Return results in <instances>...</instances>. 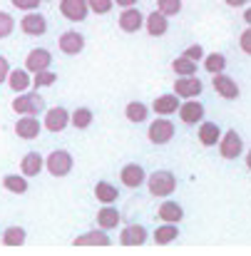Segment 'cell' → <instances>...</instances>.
<instances>
[{"instance_id": "28", "label": "cell", "mask_w": 251, "mask_h": 256, "mask_svg": "<svg viewBox=\"0 0 251 256\" xmlns=\"http://www.w3.org/2000/svg\"><path fill=\"white\" fill-rule=\"evenodd\" d=\"M2 186H5L8 192H12V194H25V192L30 189L25 174H22V176H18V174H5V176H2Z\"/></svg>"}, {"instance_id": "22", "label": "cell", "mask_w": 251, "mask_h": 256, "mask_svg": "<svg viewBox=\"0 0 251 256\" xmlns=\"http://www.w3.org/2000/svg\"><path fill=\"white\" fill-rule=\"evenodd\" d=\"M157 216H160L162 222H169V224H179V222L184 219V209H182V204H176V202H162Z\"/></svg>"}, {"instance_id": "30", "label": "cell", "mask_w": 251, "mask_h": 256, "mask_svg": "<svg viewBox=\"0 0 251 256\" xmlns=\"http://www.w3.org/2000/svg\"><path fill=\"white\" fill-rule=\"evenodd\" d=\"M179 236V229H176V224H169V222H164L160 229H154V242L157 244H172L174 239Z\"/></svg>"}, {"instance_id": "13", "label": "cell", "mask_w": 251, "mask_h": 256, "mask_svg": "<svg viewBox=\"0 0 251 256\" xmlns=\"http://www.w3.org/2000/svg\"><path fill=\"white\" fill-rule=\"evenodd\" d=\"M58 45H60V50L65 55H80L84 50V35L82 32H75V30H68V32L60 35Z\"/></svg>"}, {"instance_id": "2", "label": "cell", "mask_w": 251, "mask_h": 256, "mask_svg": "<svg viewBox=\"0 0 251 256\" xmlns=\"http://www.w3.org/2000/svg\"><path fill=\"white\" fill-rule=\"evenodd\" d=\"M147 184H150V194L152 196H169L176 189V179L167 170H160L154 172L152 176H147Z\"/></svg>"}, {"instance_id": "33", "label": "cell", "mask_w": 251, "mask_h": 256, "mask_svg": "<svg viewBox=\"0 0 251 256\" xmlns=\"http://www.w3.org/2000/svg\"><path fill=\"white\" fill-rule=\"evenodd\" d=\"M172 70H174L176 75H196V62H194L192 58L182 55V58H176V60L172 62Z\"/></svg>"}, {"instance_id": "16", "label": "cell", "mask_w": 251, "mask_h": 256, "mask_svg": "<svg viewBox=\"0 0 251 256\" xmlns=\"http://www.w3.org/2000/svg\"><path fill=\"white\" fill-rule=\"evenodd\" d=\"M176 112H179L182 122H186V124H196V122H202V117H204V104L196 102V100L192 97V100H186L184 104H179Z\"/></svg>"}, {"instance_id": "12", "label": "cell", "mask_w": 251, "mask_h": 256, "mask_svg": "<svg viewBox=\"0 0 251 256\" xmlns=\"http://www.w3.org/2000/svg\"><path fill=\"white\" fill-rule=\"evenodd\" d=\"M147 239H150V234H147V229L142 224H130L120 234L122 246H142V244H147Z\"/></svg>"}, {"instance_id": "31", "label": "cell", "mask_w": 251, "mask_h": 256, "mask_svg": "<svg viewBox=\"0 0 251 256\" xmlns=\"http://www.w3.org/2000/svg\"><path fill=\"white\" fill-rule=\"evenodd\" d=\"M25 229L22 226H8L5 232H2V244L5 246H22L25 244Z\"/></svg>"}, {"instance_id": "36", "label": "cell", "mask_w": 251, "mask_h": 256, "mask_svg": "<svg viewBox=\"0 0 251 256\" xmlns=\"http://www.w3.org/2000/svg\"><path fill=\"white\" fill-rule=\"evenodd\" d=\"M157 10L164 12V15H176L182 10V0H157Z\"/></svg>"}, {"instance_id": "44", "label": "cell", "mask_w": 251, "mask_h": 256, "mask_svg": "<svg viewBox=\"0 0 251 256\" xmlns=\"http://www.w3.org/2000/svg\"><path fill=\"white\" fill-rule=\"evenodd\" d=\"M244 20H246V25H251V8H246V12H244Z\"/></svg>"}, {"instance_id": "27", "label": "cell", "mask_w": 251, "mask_h": 256, "mask_svg": "<svg viewBox=\"0 0 251 256\" xmlns=\"http://www.w3.org/2000/svg\"><path fill=\"white\" fill-rule=\"evenodd\" d=\"M147 114H150V107H147L144 102H130V104L124 107V117H127L130 122H134V124L144 122Z\"/></svg>"}, {"instance_id": "41", "label": "cell", "mask_w": 251, "mask_h": 256, "mask_svg": "<svg viewBox=\"0 0 251 256\" xmlns=\"http://www.w3.org/2000/svg\"><path fill=\"white\" fill-rule=\"evenodd\" d=\"M8 75H10V65H8V60L0 55V85L8 82Z\"/></svg>"}, {"instance_id": "15", "label": "cell", "mask_w": 251, "mask_h": 256, "mask_svg": "<svg viewBox=\"0 0 251 256\" xmlns=\"http://www.w3.org/2000/svg\"><path fill=\"white\" fill-rule=\"evenodd\" d=\"M120 176H122V184L124 186H130V189H140L142 184H144V179H147V174L142 170V164H124L122 172H120Z\"/></svg>"}, {"instance_id": "6", "label": "cell", "mask_w": 251, "mask_h": 256, "mask_svg": "<svg viewBox=\"0 0 251 256\" xmlns=\"http://www.w3.org/2000/svg\"><path fill=\"white\" fill-rule=\"evenodd\" d=\"M50 65H52V55H50V50H45V48H35V50H30L28 58H25V70H28L30 75H35V72H40V70H50Z\"/></svg>"}, {"instance_id": "11", "label": "cell", "mask_w": 251, "mask_h": 256, "mask_svg": "<svg viewBox=\"0 0 251 256\" xmlns=\"http://www.w3.org/2000/svg\"><path fill=\"white\" fill-rule=\"evenodd\" d=\"M60 12L65 15V20L82 22L90 12V5H87V0H60Z\"/></svg>"}, {"instance_id": "35", "label": "cell", "mask_w": 251, "mask_h": 256, "mask_svg": "<svg viewBox=\"0 0 251 256\" xmlns=\"http://www.w3.org/2000/svg\"><path fill=\"white\" fill-rule=\"evenodd\" d=\"M12 30H15V20H12V15L5 12V10H0V40H2V38H10Z\"/></svg>"}, {"instance_id": "19", "label": "cell", "mask_w": 251, "mask_h": 256, "mask_svg": "<svg viewBox=\"0 0 251 256\" xmlns=\"http://www.w3.org/2000/svg\"><path fill=\"white\" fill-rule=\"evenodd\" d=\"M120 222H122V214H120L112 204H104V206L97 212V224H100V229H104V232L117 229Z\"/></svg>"}, {"instance_id": "18", "label": "cell", "mask_w": 251, "mask_h": 256, "mask_svg": "<svg viewBox=\"0 0 251 256\" xmlns=\"http://www.w3.org/2000/svg\"><path fill=\"white\" fill-rule=\"evenodd\" d=\"M144 28H147V32L152 35V38H162V35H167L169 30V20L164 12H152V15H147L144 18Z\"/></svg>"}, {"instance_id": "25", "label": "cell", "mask_w": 251, "mask_h": 256, "mask_svg": "<svg viewBox=\"0 0 251 256\" xmlns=\"http://www.w3.org/2000/svg\"><path fill=\"white\" fill-rule=\"evenodd\" d=\"M94 199H100L102 204H114V202L120 199V192H117V186L110 184V182H97V184H94Z\"/></svg>"}, {"instance_id": "42", "label": "cell", "mask_w": 251, "mask_h": 256, "mask_svg": "<svg viewBox=\"0 0 251 256\" xmlns=\"http://www.w3.org/2000/svg\"><path fill=\"white\" fill-rule=\"evenodd\" d=\"M114 5H120V8H132V5H137V0H114Z\"/></svg>"}, {"instance_id": "34", "label": "cell", "mask_w": 251, "mask_h": 256, "mask_svg": "<svg viewBox=\"0 0 251 256\" xmlns=\"http://www.w3.org/2000/svg\"><path fill=\"white\" fill-rule=\"evenodd\" d=\"M58 82V75L55 72H50V70H40V72H35V78H32V85L35 90L38 87H50Z\"/></svg>"}, {"instance_id": "20", "label": "cell", "mask_w": 251, "mask_h": 256, "mask_svg": "<svg viewBox=\"0 0 251 256\" xmlns=\"http://www.w3.org/2000/svg\"><path fill=\"white\" fill-rule=\"evenodd\" d=\"M196 137H199V142H202L204 147H214V144H219V140H222V130H219L216 122H202Z\"/></svg>"}, {"instance_id": "7", "label": "cell", "mask_w": 251, "mask_h": 256, "mask_svg": "<svg viewBox=\"0 0 251 256\" xmlns=\"http://www.w3.org/2000/svg\"><path fill=\"white\" fill-rule=\"evenodd\" d=\"M147 137H150L152 144H167L169 140L174 137V124L169 122L167 117H160V120H154V122L150 124Z\"/></svg>"}, {"instance_id": "1", "label": "cell", "mask_w": 251, "mask_h": 256, "mask_svg": "<svg viewBox=\"0 0 251 256\" xmlns=\"http://www.w3.org/2000/svg\"><path fill=\"white\" fill-rule=\"evenodd\" d=\"M45 110V100L38 92H18V97L12 100V112L18 114H40Z\"/></svg>"}, {"instance_id": "4", "label": "cell", "mask_w": 251, "mask_h": 256, "mask_svg": "<svg viewBox=\"0 0 251 256\" xmlns=\"http://www.w3.org/2000/svg\"><path fill=\"white\" fill-rule=\"evenodd\" d=\"M20 30L25 35H30V38H40V35L48 32V20L38 10H28V15L20 20Z\"/></svg>"}, {"instance_id": "14", "label": "cell", "mask_w": 251, "mask_h": 256, "mask_svg": "<svg viewBox=\"0 0 251 256\" xmlns=\"http://www.w3.org/2000/svg\"><path fill=\"white\" fill-rule=\"evenodd\" d=\"M117 22H120V28H122L124 32H137V30L144 25V15L132 5V8H124V10L120 12V20H117Z\"/></svg>"}, {"instance_id": "9", "label": "cell", "mask_w": 251, "mask_h": 256, "mask_svg": "<svg viewBox=\"0 0 251 256\" xmlns=\"http://www.w3.org/2000/svg\"><path fill=\"white\" fill-rule=\"evenodd\" d=\"M202 87L204 85H202V80L196 75H179V80L174 82V94L192 100V97H199L202 94Z\"/></svg>"}, {"instance_id": "26", "label": "cell", "mask_w": 251, "mask_h": 256, "mask_svg": "<svg viewBox=\"0 0 251 256\" xmlns=\"http://www.w3.org/2000/svg\"><path fill=\"white\" fill-rule=\"evenodd\" d=\"M8 85H10L12 92H25L28 87L32 85V78H30L28 70H10V75H8Z\"/></svg>"}, {"instance_id": "39", "label": "cell", "mask_w": 251, "mask_h": 256, "mask_svg": "<svg viewBox=\"0 0 251 256\" xmlns=\"http://www.w3.org/2000/svg\"><path fill=\"white\" fill-rule=\"evenodd\" d=\"M239 45H242V50L246 52V55H251V25L242 32V38H239Z\"/></svg>"}, {"instance_id": "17", "label": "cell", "mask_w": 251, "mask_h": 256, "mask_svg": "<svg viewBox=\"0 0 251 256\" xmlns=\"http://www.w3.org/2000/svg\"><path fill=\"white\" fill-rule=\"evenodd\" d=\"M212 80H214V90H216L224 100H236V97H239V85L234 82V78H229V75H224V72H216Z\"/></svg>"}, {"instance_id": "43", "label": "cell", "mask_w": 251, "mask_h": 256, "mask_svg": "<svg viewBox=\"0 0 251 256\" xmlns=\"http://www.w3.org/2000/svg\"><path fill=\"white\" fill-rule=\"evenodd\" d=\"M226 5H232V8H239V5H246L249 0H224Z\"/></svg>"}, {"instance_id": "32", "label": "cell", "mask_w": 251, "mask_h": 256, "mask_svg": "<svg viewBox=\"0 0 251 256\" xmlns=\"http://www.w3.org/2000/svg\"><path fill=\"white\" fill-rule=\"evenodd\" d=\"M204 68H206V72H212V75L224 72V68H226V58H224L222 52H212V55L204 58Z\"/></svg>"}, {"instance_id": "37", "label": "cell", "mask_w": 251, "mask_h": 256, "mask_svg": "<svg viewBox=\"0 0 251 256\" xmlns=\"http://www.w3.org/2000/svg\"><path fill=\"white\" fill-rule=\"evenodd\" d=\"M87 5H90V10H92L94 15H107V12L112 10L114 0H87Z\"/></svg>"}, {"instance_id": "24", "label": "cell", "mask_w": 251, "mask_h": 256, "mask_svg": "<svg viewBox=\"0 0 251 256\" xmlns=\"http://www.w3.org/2000/svg\"><path fill=\"white\" fill-rule=\"evenodd\" d=\"M152 110L157 112V114H174L176 110H179V94L174 97V94H160L157 100H154V104H152Z\"/></svg>"}, {"instance_id": "38", "label": "cell", "mask_w": 251, "mask_h": 256, "mask_svg": "<svg viewBox=\"0 0 251 256\" xmlns=\"http://www.w3.org/2000/svg\"><path fill=\"white\" fill-rule=\"evenodd\" d=\"M10 2H12L18 10H25V12H28V10H38L42 0H10Z\"/></svg>"}, {"instance_id": "21", "label": "cell", "mask_w": 251, "mask_h": 256, "mask_svg": "<svg viewBox=\"0 0 251 256\" xmlns=\"http://www.w3.org/2000/svg\"><path fill=\"white\" fill-rule=\"evenodd\" d=\"M42 170H45V160H42L38 152H28V154L22 157V162H20V172H22L25 176H38Z\"/></svg>"}, {"instance_id": "5", "label": "cell", "mask_w": 251, "mask_h": 256, "mask_svg": "<svg viewBox=\"0 0 251 256\" xmlns=\"http://www.w3.org/2000/svg\"><path fill=\"white\" fill-rule=\"evenodd\" d=\"M219 152H222L224 160H236V157H242V152H244V142H242L239 132L229 130L226 134H222V140H219Z\"/></svg>"}, {"instance_id": "10", "label": "cell", "mask_w": 251, "mask_h": 256, "mask_svg": "<svg viewBox=\"0 0 251 256\" xmlns=\"http://www.w3.org/2000/svg\"><path fill=\"white\" fill-rule=\"evenodd\" d=\"M40 130H42V124H40L38 114H22V117L15 122V134H18L20 140H35V137L40 134Z\"/></svg>"}, {"instance_id": "29", "label": "cell", "mask_w": 251, "mask_h": 256, "mask_svg": "<svg viewBox=\"0 0 251 256\" xmlns=\"http://www.w3.org/2000/svg\"><path fill=\"white\" fill-rule=\"evenodd\" d=\"M92 120H94V114H92L90 107H78V110L70 114V124H72L75 130H87V127L92 124Z\"/></svg>"}, {"instance_id": "40", "label": "cell", "mask_w": 251, "mask_h": 256, "mask_svg": "<svg viewBox=\"0 0 251 256\" xmlns=\"http://www.w3.org/2000/svg\"><path fill=\"white\" fill-rule=\"evenodd\" d=\"M184 55H186V58H192V60L196 62L199 58H204V48H202V45H192V48H186V50H184Z\"/></svg>"}, {"instance_id": "45", "label": "cell", "mask_w": 251, "mask_h": 256, "mask_svg": "<svg viewBox=\"0 0 251 256\" xmlns=\"http://www.w3.org/2000/svg\"><path fill=\"white\" fill-rule=\"evenodd\" d=\"M246 167L251 170V150H249V154H246Z\"/></svg>"}, {"instance_id": "3", "label": "cell", "mask_w": 251, "mask_h": 256, "mask_svg": "<svg viewBox=\"0 0 251 256\" xmlns=\"http://www.w3.org/2000/svg\"><path fill=\"white\" fill-rule=\"evenodd\" d=\"M72 154L68 150H55L50 152V157L45 160V170L50 172L52 176H68L72 172Z\"/></svg>"}, {"instance_id": "8", "label": "cell", "mask_w": 251, "mask_h": 256, "mask_svg": "<svg viewBox=\"0 0 251 256\" xmlns=\"http://www.w3.org/2000/svg\"><path fill=\"white\" fill-rule=\"evenodd\" d=\"M70 124V112L65 110V107H50L48 112H45V122H42V127L48 130V132H62L65 127Z\"/></svg>"}, {"instance_id": "23", "label": "cell", "mask_w": 251, "mask_h": 256, "mask_svg": "<svg viewBox=\"0 0 251 256\" xmlns=\"http://www.w3.org/2000/svg\"><path fill=\"white\" fill-rule=\"evenodd\" d=\"M72 244H75V246H110V236L104 234V229H100V232H87L82 236H78Z\"/></svg>"}]
</instances>
